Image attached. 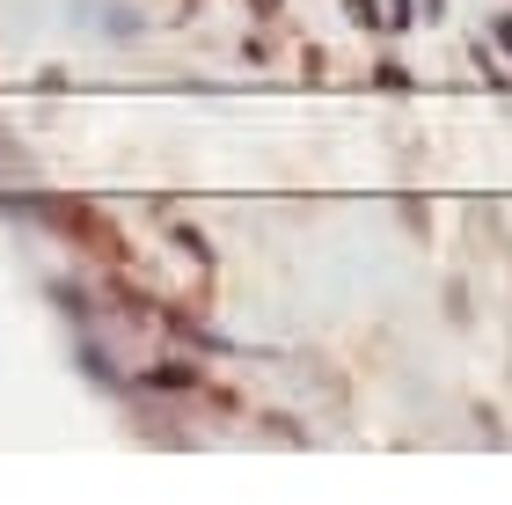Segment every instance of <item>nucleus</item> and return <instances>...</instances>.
<instances>
[{"instance_id":"1","label":"nucleus","mask_w":512,"mask_h":505,"mask_svg":"<svg viewBox=\"0 0 512 505\" xmlns=\"http://www.w3.org/2000/svg\"><path fill=\"white\" fill-rule=\"evenodd\" d=\"M498 44H505V52H512V15H505V22H498Z\"/></svg>"}]
</instances>
